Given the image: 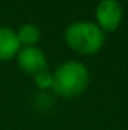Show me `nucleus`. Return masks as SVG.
I'll return each instance as SVG.
<instances>
[{
	"mask_svg": "<svg viewBox=\"0 0 128 130\" xmlns=\"http://www.w3.org/2000/svg\"><path fill=\"white\" fill-rule=\"evenodd\" d=\"M63 38L71 50L88 56L98 53L105 42V33L92 21H74L68 24Z\"/></svg>",
	"mask_w": 128,
	"mask_h": 130,
	"instance_id": "obj_1",
	"label": "nucleus"
},
{
	"mask_svg": "<svg viewBox=\"0 0 128 130\" xmlns=\"http://www.w3.org/2000/svg\"><path fill=\"white\" fill-rule=\"evenodd\" d=\"M17 36H18V41L21 45L24 47H33L38 44L39 38H41V30L36 24L33 23H26V24H21L20 29L17 30Z\"/></svg>",
	"mask_w": 128,
	"mask_h": 130,
	"instance_id": "obj_6",
	"label": "nucleus"
},
{
	"mask_svg": "<svg viewBox=\"0 0 128 130\" xmlns=\"http://www.w3.org/2000/svg\"><path fill=\"white\" fill-rule=\"evenodd\" d=\"M21 50L17 32L8 26H0V61L14 59Z\"/></svg>",
	"mask_w": 128,
	"mask_h": 130,
	"instance_id": "obj_5",
	"label": "nucleus"
},
{
	"mask_svg": "<svg viewBox=\"0 0 128 130\" xmlns=\"http://www.w3.org/2000/svg\"><path fill=\"white\" fill-rule=\"evenodd\" d=\"M95 18L98 27L104 33L115 32L124 18L122 5L118 0H101L95 9Z\"/></svg>",
	"mask_w": 128,
	"mask_h": 130,
	"instance_id": "obj_3",
	"label": "nucleus"
},
{
	"mask_svg": "<svg viewBox=\"0 0 128 130\" xmlns=\"http://www.w3.org/2000/svg\"><path fill=\"white\" fill-rule=\"evenodd\" d=\"M33 82L35 85L39 88V89H48V88H53V74L48 73L47 70L38 73L33 76Z\"/></svg>",
	"mask_w": 128,
	"mask_h": 130,
	"instance_id": "obj_7",
	"label": "nucleus"
},
{
	"mask_svg": "<svg viewBox=\"0 0 128 130\" xmlns=\"http://www.w3.org/2000/svg\"><path fill=\"white\" fill-rule=\"evenodd\" d=\"M89 83V71L80 61H66L53 73V89L62 97L80 95Z\"/></svg>",
	"mask_w": 128,
	"mask_h": 130,
	"instance_id": "obj_2",
	"label": "nucleus"
},
{
	"mask_svg": "<svg viewBox=\"0 0 128 130\" xmlns=\"http://www.w3.org/2000/svg\"><path fill=\"white\" fill-rule=\"evenodd\" d=\"M17 61H18V65L20 68L30 74V76H35L44 70H47V58H45V53L33 45V47H23L18 55H17Z\"/></svg>",
	"mask_w": 128,
	"mask_h": 130,
	"instance_id": "obj_4",
	"label": "nucleus"
}]
</instances>
